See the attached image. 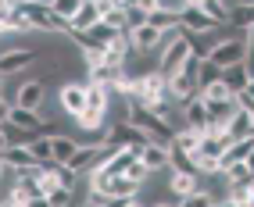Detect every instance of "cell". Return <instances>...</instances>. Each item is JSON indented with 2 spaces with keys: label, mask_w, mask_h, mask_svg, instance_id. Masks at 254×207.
Wrapping results in <instances>:
<instances>
[{
  "label": "cell",
  "mask_w": 254,
  "mask_h": 207,
  "mask_svg": "<svg viewBox=\"0 0 254 207\" xmlns=\"http://www.w3.org/2000/svg\"><path fill=\"white\" fill-rule=\"evenodd\" d=\"M50 140H54V161H58V164H68L75 154H79V147H82L75 136H64V132H61V136H50Z\"/></svg>",
  "instance_id": "9a60e30c"
},
{
  "label": "cell",
  "mask_w": 254,
  "mask_h": 207,
  "mask_svg": "<svg viewBox=\"0 0 254 207\" xmlns=\"http://www.w3.org/2000/svg\"><path fill=\"white\" fill-rule=\"evenodd\" d=\"M244 40H247V57H251V54H254V25L244 32Z\"/></svg>",
  "instance_id": "836d02e7"
},
{
  "label": "cell",
  "mask_w": 254,
  "mask_h": 207,
  "mask_svg": "<svg viewBox=\"0 0 254 207\" xmlns=\"http://www.w3.org/2000/svg\"><path fill=\"white\" fill-rule=\"evenodd\" d=\"M43 100H47V82H40L36 75L18 82V93H14V104L18 107H32V111H43Z\"/></svg>",
  "instance_id": "8992f818"
},
{
  "label": "cell",
  "mask_w": 254,
  "mask_h": 207,
  "mask_svg": "<svg viewBox=\"0 0 254 207\" xmlns=\"http://www.w3.org/2000/svg\"><path fill=\"white\" fill-rule=\"evenodd\" d=\"M129 207H132V204H129Z\"/></svg>",
  "instance_id": "60d3db41"
},
{
  "label": "cell",
  "mask_w": 254,
  "mask_h": 207,
  "mask_svg": "<svg viewBox=\"0 0 254 207\" xmlns=\"http://www.w3.org/2000/svg\"><path fill=\"white\" fill-rule=\"evenodd\" d=\"M229 136H233V140H251V136H254V114H251L247 107H240V111L233 114Z\"/></svg>",
  "instance_id": "2e32d148"
},
{
  "label": "cell",
  "mask_w": 254,
  "mask_h": 207,
  "mask_svg": "<svg viewBox=\"0 0 254 207\" xmlns=\"http://www.w3.org/2000/svg\"><path fill=\"white\" fill-rule=\"evenodd\" d=\"M183 25H186V32H218V29H222L211 14H204V11L193 7V4L183 11Z\"/></svg>",
  "instance_id": "30bf717a"
},
{
  "label": "cell",
  "mask_w": 254,
  "mask_h": 207,
  "mask_svg": "<svg viewBox=\"0 0 254 207\" xmlns=\"http://www.w3.org/2000/svg\"><path fill=\"white\" fill-rule=\"evenodd\" d=\"M32 136H36V132L18 129L14 122H4V147H29V143H32Z\"/></svg>",
  "instance_id": "603a6c76"
},
{
  "label": "cell",
  "mask_w": 254,
  "mask_h": 207,
  "mask_svg": "<svg viewBox=\"0 0 254 207\" xmlns=\"http://www.w3.org/2000/svg\"><path fill=\"white\" fill-rule=\"evenodd\" d=\"M47 197H50V204H54V207H72V204H75V189L58 186L54 193H47Z\"/></svg>",
  "instance_id": "d6a6232c"
},
{
  "label": "cell",
  "mask_w": 254,
  "mask_h": 207,
  "mask_svg": "<svg viewBox=\"0 0 254 207\" xmlns=\"http://www.w3.org/2000/svg\"><path fill=\"white\" fill-rule=\"evenodd\" d=\"M165 36H168V32H165V29H158V25H150V22L129 32L132 47H136V50H143V54H150V50H158V47L165 43Z\"/></svg>",
  "instance_id": "ba28073f"
},
{
  "label": "cell",
  "mask_w": 254,
  "mask_h": 207,
  "mask_svg": "<svg viewBox=\"0 0 254 207\" xmlns=\"http://www.w3.org/2000/svg\"><path fill=\"white\" fill-rule=\"evenodd\" d=\"M136 157H140L136 150H115V154H111V157H108L104 164H100V168H104V171H111V175H126V171H129V164L136 161ZM93 171H97V168H93Z\"/></svg>",
  "instance_id": "e0dca14e"
},
{
  "label": "cell",
  "mask_w": 254,
  "mask_h": 207,
  "mask_svg": "<svg viewBox=\"0 0 254 207\" xmlns=\"http://www.w3.org/2000/svg\"><path fill=\"white\" fill-rule=\"evenodd\" d=\"M247 68H251V75H254V54H251V57H247Z\"/></svg>",
  "instance_id": "74e56055"
},
{
  "label": "cell",
  "mask_w": 254,
  "mask_h": 207,
  "mask_svg": "<svg viewBox=\"0 0 254 207\" xmlns=\"http://www.w3.org/2000/svg\"><path fill=\"white\" fill-rule=\"evenodd\" d=\"M168 189L183 200V197H190V193H197V189H200V175H197V171H179V168H172Z\"/></svg>",
  "instance_id": "8fae6325"
},
{
  "label": "cell",
  "mask_w": 254,
  "mask_h": 207,
  "mask_svg": "<svg viewBox=\"0 0 254 207\" xmlns=\"http://www.w3.org/2000/svg\"><path fill=\"white\" fill-rule=\"evenodd\" d=\"M183 118H186V125H190V129L211 132V107H208L204 97H197V100L186 104V107H183Z\"/></svg>",
  "instance_id": "9c48e42d"
},
{
  "label": "cell",
  "mask_w": 254,
  "mask_h": 207,
  "mask_svg": "<svg viewBox=\"0 0 254 207\" xmlns=\"http://www.w3.org/2000/svg\"><path fill=\"white\" fill-rule=\"evenodd\" d=\"M200 143H204V132H200V129H190V125H186V129H179V132H176V147H179V150H186L190 157L200 150Z\"/></svg>",
  "instance_id": "ffe728a7"
},
{
  "label": "cell",
  "mask_w": 254,
  "mask_h": 207,
  "mask_svg": "<svg viewBox=\"0 0 254 207\" xmlns=\"http://www.w3.org/2000/svg\"><path fill=\"white\" fill-rule=\"evenodd\" d=\"M222 72H226V68H218L215 61H208V57H204V64H200V90H204V86L222 82Z\"/></svg>",
  "instance_id": "83f0119b"
},
{
  "label": "cell",
  "mask_w": 254,
  "mask_h": 207,
  "mask_svg": "<svg viewBox=\"0 0 254 207\" xmlns=\"http://www.w3.org/2000/svg\"><path fill=\"white\" fill-rule=\"evenodd\" d=\"M82 4H86V0H54L50 7H54V14H58V18H64V22L72 25V18L79 14V7H82Z\"/></svg>",
  "instance_id": "4316f807"
},
{
  "label": "cell",
  "mask_w": 254,
  "mask_h": 207,
  "mask_svg": "<svg viewBox=\"0 0 254 207\" xmlns=\"http://www.w3.org/2000/svg\"><path fill=\"white\" fill-rule=\"evenodd\" d=\"M247 164H251V171H254V150H251V157H247Z\"/></svg>",
  "instance_id": "f35d334b"
},
{
  "label": "cell",
  "mask_w": 254,
  "mask_h": 207,
  "mask_svg": "<svg viewBox=\"0 0 254 207\" xmlns=\"http://www.w3.org/2000/svg\"><path fill=\"white\" fill-rule=\"evenodd\" d=\"M0 25H4V36H11V32H32V22H29V14L22 7L0 11Z\"/></svg>",
  "instance_id": "4fadbf2b"
},
{
  "label": "cell",
  "mask_w": 254,
  "mask_h": 207,
  "mask_svg": "<svg viewBox=\"0 0 254 207\" xmlns=\"http://www.w3.org/2000/svg\"><path fill=\"white\" fill-rule=\"evenodd\" d=\"M126 175H129V179H136L140 186H147V179H150V175H154V171H150V168L143 164V157H136V161H132V164H129V171H126Z\"/></svg>",
  "instance_id": "4dcf8cb0"
},
{
  "label": "cell",
  "mask_w": 254,
  "mask_h": 207,
  "mask_svg": "<svg viewBox=\"0 0 254 207\" xmlns=\"http://www.w3.org/2000/svg\"><path fill=\"white\" fill-rule=\"evenodd\" d=\"M150 22V11H143L140 4H132V7H126V29L132 32V29H140V25H147Z\"/></svg>",
  "instance_id": "f1b7e54d"
},
{
  "label": "cell",
  "mask_w": 254,
  "mask_h": 207,
  "mask_svg": "<svg viewBox=\"0 0 254 207\" xmlns=\"http://www.w3.org/2000/svg\"><path fill=\"white\" fill-rule=\"evenodd\" d=\"M111 97H115L111 86L90 82V104H86V107H93V111H108V107H111Z\"/></svg>",
  "instance_id": "7402d4cb"
},
{
  "label": "cell",
  "mask_w": 254,
  "mask_h": 207,
  "mask_svg": "<svg viewBox=\"0 0 254 207\" xmlns=\"http://www.w3.org/2000/svg\"><path fill=\"white\" fill-rule=\"evenodd\" d=\"M90 104V82H61L58 86V107L64 114H82Z\"/></svg>",
  "instance_id": "3957f363"
},
{
  "label": "cell",
  "mask_w": 254,
  "mask_h": 207,
  "mask_svg": "<svg viewBox=\"0 0 254 207\" xmlns=\"http://www.w3.org/2000/svg\"><path fill=\"white\" fill-rule=\"evenodd\" d=\"M229 25L240 29V32H247V29L254 25V4H236V7L229 11Z\"/></svg>",
  "instance_id": "cb8c5ba5"
},
{
  "label": "cell",
  "mask_w": 254,
  "mask_h": 207,
  "mask_svg": "<svg viewBox=\"0 0 254 207\" xmlns=\"http://www.w3.org/2000/svg\"><path fill=\"white\" fill-rule=\"evenodd\" d=\"M115 4H118V7H132L136 0H115Z\"/></svg>",
  "instance_id": "8d00e7d4"
},
{
  "label": "cell",
  "mask_w": 254,
  "mask_h": 207,
  "mask_svg": "<svg viewBox=\"0 0 254 207\" xmlns=\"http://www.w3.org/2000/svg\"><path fill=\"white\" fill-rule=\"evenodd\" d=\"M179 207H215V197H211V193H204V189H197V193L183 197V200H179Z\"/></svg>",
  "instance_id": "f546056e"
},
{
  "label": "cell",
  "mask_w": 254,
  "mask_h": 207,
  "mask_svg": "<svg viewBox=\"0 0 254 207\" xmlns=\"http://www.w3.org/2000/svg\"><path fill=\"white\" fill-rule=\"evenodd\" d=\"M32 168H40V161L29 147H4V171L22 175V171H32Z\"/></svg>",
  "instance_id": "52a82bcc"
},
{
  "label": "cell",
  "mask_w": 254,
  "mask_h": 207,
  "mask_svg": "<svg viewBox=\"0 0 254 207\" xmlns=\"http://www.w3.org/2000/svg\"><path fill=\"white\" fill-rule=\"evenodd\" d=\"M108 150H136V154H143L147 147H150V136L143 132V129H136L126 118V122H118V125H111L108 129V143H104Z\"/></svg>",
  "instance_id": "7a4b0ae2"
},
{
  "label": "cell",
  "mask_w": 254,
  "mask_h": 207,
  "mask_svg": "<svg viewBox=\"0 0 254 207\" xmlns=\"http://www.w3.org/2000/svg\"><path fill=\"white\" fill-rule=\"evenodd\" d=\"M240 4H254V0H240Z\"/></svg>",
  "instance_id": "ab89813d"
},
{
  "label": "cell",
  "mask_w": 254,
  "mask_h": 207,
  "mask_svg": "<svg viewBox=\"0 0 254 207\" xmlns=\"http://www.w3.org/2000/svg\"><path fill=\"white\" fill-rule=\"evenodd\" d=\"M29 150L36 154V161H40V164H50V161H54V140H50V136H32Z\"/></svg>",
  "instance_id": "d4e9b609"
},
{
  "label": "cell",
  "mask_w": 254,
  "mask_h": 207,
  "mask_svg": "<svg viewBox=\"0 0 254 207\" xmlns=\"http://www.w3.org/2000/svg\"><path fill=\"white\" fill-rule=\"evenodd\" d=\"M100 22H104L100 4H97V0H86V4L79 7V14L72 18V29H93V25H100ZM72 29H68V32H72Z\"/></svg>",
  "instance_id": "5bb4252c"
},
{
  "label": "cell",
  "mask_w": 254,
  "mask_h": 207,
  "mask_svg": "<svg viewBox=\"0 0 254 207\" xmlns=\"http://www.w3.org/2000/svg\"><path fill=\"white\" fill-rule=\"evenodd\" d=\"M215 207H244V204H236L233 197H222V200H215Z\"/></svg>",
  "instance_id": "e575fe53"
},
{
  "label": "cell",
  "mask_w": 254,
  "mask_h": 207,
  "mask_svg": "<svg viewBox=\"0 0 254 207\" xmlns=\"http://www.w3.org/2000/svg\"><path fill=\"white\" fill-rule=\"evenodd\" d=\"M226 175H229V182H247L254 171H251V164H247V161H236V164H229V168H226Z\"/></svg>",
  "instance_id": "1f68e13d"
},
{
  "label": "cell",
  "mask_w": 254,
  "mask_h": 207,
  "mask_svg": "<svg viewBox=\"0 0 254 207\" xmlns=\"http://www.w3.org/2000/svg\"><path fill=\"white\" fill-rule=\"evenodd\" d=\"M79 207H104V204H97V200H82Z\"/></svg>",
  "instance_id": "d590c367"
},
{
  "label": "cell",
  "mask_w": 254,
  "mask_h": 207,
  "mask_svg": "<svg viewBox=\"0 0 254 207\" xmlns=\"http://www.w3.org/2000/svg\"><path fill=\"white\" fill-rule=\"evenodd\" d=\"M193 57V40H190V32H168L165 43L158 47V72L172 82L179 72H183V64Z\"/></svg>",
  "instance_id": "6da1fadb"
},
{
  "label": "cell",
  "mask_w": 254,
  "mask_h": 207,
  "mask_svg": "<svg viewBox=\"0 0 254 207\" xmlns=\"http://www.w3.org/2000/svg\"><path fill=\"white\" fill-rule=\"evenodd\" d=\"M251 68H247V61H240V64H233V68H226V72H222V82L229 86V90L233 93H244L247 90V86H251Z\"/></svg>",
  "instance_id": "7c38bea8"
},
{
  "label": "cell",
  "mask_w": 254,
  "mask_h": 207,
  "mask_svg": "<svg viewBox=\"0 0 254 207\" xmlns=\"http://www.w3.org/2000/svg\"><path fill=\"white\" fill-rule=\"evenodd\" d=\"M208 61H215L218 68H233V64L247 61V40L244 36H222L218 47L208 54Z\"/></svg>",
  "instance_id": "277c9868"
},
{
  "label": "cell",
  "mask_w": 254,
  "mask_h": 207,
  "mask_svg": "<svg viewBox=\"0 0 254 207\" xmlns=\"http://www.w3.org/2000/svg\"><path fill=\"white\" fill-rule=\"evenodd\" d=\"M190 4L200 7L204 14H211L218 25H229V4H226V0H190Z\"/></svg>",
  "instance_id": "44dd1931"
},
{
  "label": "cell",
  "mask_w": 254,
  "mask_h": 207,
  "mask_svg": "<svg viewBox=\"0 0 254 207\" xmlns=\"http://www.w3.org/2000/svg\"><path fill=\"white\" fill-rule=\"evenodd\" d=\"M75 125H79L82 132H100V129H108V111H93V107H86L82 114H75Z\"/></svg>",
  "instance_id": "ac0fdd59"
},
{
  "label": "cell",
  "mask_w": 254,
  "mask_h": 207,
  "mask_svg": "<svg viewBox=\"0 0 254 207\" xmlns=\"http://www.w3.org/2000/svg\"><path fill=\"white\" fill-rule=\"evenodd\" d=\"M36 50L32 47H11V50H4V57H0V72H4V79H11V75H22V72H29L32 64H36Z\"/></svg>",
  "instance_id": "5b68a950"
},
{
  "label": "cell",
  "mask_w": 254,
  "mask_h": 207,
  "mask_svg": "<svg viewBox=\"0 0 254 207\" xmlns=\"http://www.w3.org/2000/svg\"><path fill=\"white\" fill-rule=\"evenodd\" d=\"M251 150H254V136H251V140H233V147L222 154V171H226L229 164H236V161H247Z\"/></svg>",
  "instance_id": "d6986e66"
},
{
  "label": "cell",
  "mask_w": 254,
  "mask_h": 207,
  "mask_svg": "<svg viewBox=\"0 0 254 207\" xmlns=\"http://www.w3.org/2000/svg\"><path fill=\"white\" fill-rule=\"evenodd\" d=\"M200 97H204L208 104H229V100H236V93L229 90L226 82H215V86H204V90H200Z\"/></svg>",
  "instance_id": "484cf974"
}]
</instances>
